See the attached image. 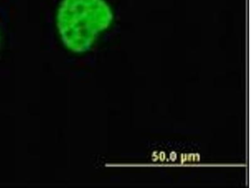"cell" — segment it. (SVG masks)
Wrapping results in <instances>:
<instances>
[{"label": "cell", "mask_w": 251, "mask_h": 188, "mask_svg": "<svg viewBox=\"0 0 251 188\" xmlns=\"http://www.w3.org/2000/svg\"><path fill=\"white\" fill-rule=\"evenodd\" d=\"M113 19L111 9L104 0H62L56 18L63 44L75 53L89 50Z\"/></svg>", "instance_id": "1"}]
</instances>
